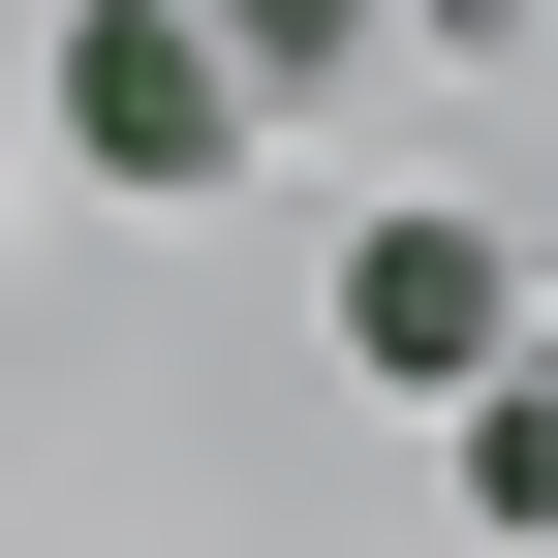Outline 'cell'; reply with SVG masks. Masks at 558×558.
<instances>
[{
	"label": "cell",
	"mask_w": 558,
	"mask_h": 558,
	"mask_svg": "<svg viewBox=\"0 0 558 558\" xmlns=\"http://www.w3.org/2000/svg\"><path fill=\"white\" fill-rule=\"evenodd\" d=\"M465 497H497V527H558V373H497V403H465Z\"/></svg>",
	"instance_id": "obj_3"
},
{
	"label": "cell",
	"mask_w": 558,
	"mask_h": 558,
	"mask_svg": "<svg viewBox=\"0 0 558 558\" xmlns=\"http://www.w3.org/2000/svg\"><path fill=\"white\" fill-rule=\"evenodd\" d=\"M218 32H248V94H279V62H373V0H218Z\"/></svg>",
	"instance_id": "obj_4"
},
{
	"label": "cell",
	"mask_w": 558,
	"mask_h": 558,
	"mask_svg": "<svg viewBox=\"0 0 558 558\" xmlns=\"http://www.w3.org/2000/svg\"><path fill=\"white\" fill-rule=\"evenodd\" d=\"M62 156L94 186H218L248 156V32L218 0H94V32H62Z\"/></svg>",
	"instance_id": "obj_1"
},
{
	"label": "cell",
	"mask_w": 558,
	"mask_h": 558,
	"mask_svg": "<svg viewBox=\"0 0 558 558\" xmlns=\"http://www.w3.org/2000/svg\"><path fill=\"white\" fill-rule=\"evenodd\" d=\"M341 341H373V403H497V341H527L497 218H373L341 248Z\"/></svg>",
	"instance_id": "obj_2"
}]
</instances>
